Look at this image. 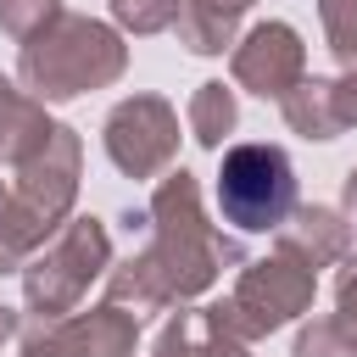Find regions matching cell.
<instances>
[{"mask_svg": "<svg viewBox=\"0 0 357 357\" xmlns=\"http://www.w3.org/2000/svg\"><path fill=\"white\" fill-rule=\"evenodd\" d=\"M145 218H151V245L139 257L156 273V284L167 290V301H195L201 290H212L223 279V268H245L240 240L223 234L218 223H206L195 173L167 167L151 190Z\"/></svg>", "mask_w": 357, "mask_h": 357, "instance_id": "6da1fadb", "label": "cell"}, {"mask_svg": "<svg viewBox=\"0 0 357 357\" xmlns=\"http://www.w3.org/2000/svg\"><path fill=\"white\" fill-rule=\"evenodd\" d=\"M128 73V45L112 22L100 17H78L61 11L45 33H33L17 56V84L39 100V106H61L78 100L89 89H106Z\"/></svg>", "mask_w": 357, "mask_h": 357, "instance_id": "7a4b0ae2", "label": "cell"}, {"mask_svg": "<svg viewBox=\"0 0 357 357\" xmlns=\"http://www.w3.org/2000/svg\"><path fill=\"white\" fill-rule=\"evenodd\" d=\"M78 178H84V139H78V128L56 123L50 139L17 167L11 206L0 218V273H22L33 262V251L73 218Z\"/></svg>", "mask_w": 357, "mask_h": 357, "instance_id": "3957f363", "label": "cell"}, {"mask_svg": "<svg viewBox=\"0 0 357 357\" xmlns=\"http://www.w3.org/2000/svg\"><path fill=\"white\" fill-rule=\"evenodd\" d=\"M112 273V234L95 212H73L22 268V301L33 312V324L67 318L78 312V301L89 296L95 279Z\"/></svg>", "mask_w": 357, "mask_h": 357, "instance_id": "277c9868", "label": "cell"}, {"mask_svg": "<svg viewBox=\"0 0 357 357\" xmlns=\"http://www.w3.org/2000/svg\"><path fill=\"white\" fill-rule=\"evenodd\" d=\"M296 167L279 145H229L218 167V212L223 223L245 234H279V223L296 212Z\"/></svg>", "mask_w": 357, "mask_h": 357, "instance_id": "5b68a950", "label": "cell"}, {"mask_svg": "<svg viewBox=\"0 0 357 357\" xmlns=\"http://www.w3.org/2000/svg\"><path fill=\"white\" fill-rule=\"evenodd\" d=\"M312 290H318V273L290 262L284 251H273V257H257V262L240 268L234 296L223 301V312L240 329V340H268L273 329L296 324L312 307Z\"/></svg>", "mask_w": 357, "mask_h": 357, "instance_id": "8992f818", "label": "cell"}, {"mask_svg": "<svg viewBox=\"0 0 357 357\" xmlns=\"http://www.w3.org/2000/svg\"><path fill=\"white\" fill-rule=\"evenodd\" d=\"M100 145L123 178H162L178 156V112L162 95H128L106 112Z\"/></svg>", "mask_w": 357, "mask_h": 357, "instance_id": "52a82bcc", "label": "cell"}, {"mask_svg": "<svg viewBox=\"0 0 357 357\" xmlns=\"http://www.w3.org/2000/svg\"><path fill=\"white\" fill-rule=\"evenodd\" d=\"M134 346H139V318H128L112 301L33 324L22 335V357H134Z\"/></svg>", "mask_w": 357, "mask_h": 357, "instance_id": "ba28073f", "label": "cell"}, {"mask_svg": "<svg viewBox=\"0 0 357 357\" xmlns=\"http://www.w3.org/2000/svg\"><path fill=\"white\" fill-rule=\"evenodd\" d=\"M229 73H234V89L262 95V100H284L307 78V45L290 22H257L245 39H234Z\"/></svg>", "mask_w": 357, "mask_h": 357, "instance_id": "9c48e42d", "label": "cell"}, {"mask_svg": "<svg viewBox=\"0 0 357 357\" xmlns=\"http://www.w3.org/2000/svg\"><path fill=\"white\" fill-rule=\"evenodd\" d=\"M290 134L301 139H340L346 128H357V73H335V78H301L284 100H279Z\"/></svg>", "mask_w": 357, "mask_h": 357, "instance_id": "30bf717a", "label": "cell"}, {"mask_svg": "<svg viewBox=\"0 0 357 357\" xmlns=\"http://www.w3.org/2000/svg\"><path fill=\"white\" fill-rule=\"evenodd\" d=\"M151 357H251V340H240V329L229 324L223 301L212 307H184L162 324Z\"/></svg>", "mask_w": 357, "mask_h": 357, "instance_id": "8fae6325", "label": "cell"}, {"mask_svg": "<svg viewBox=\"0 0 357 357\" xmlns=\"http://www.w3.org/2000/svg\"><path fill=\"white\" fill-rule=\"evenodd\" d=\"M279 251L290 257V262H301V268H335V262H346V251H351V223H346V212H335V206H296L284 223H279Z\"/></svg>", "mask_w": 357, "mask_h": 357, "instance_id": "7c38bea8", "label": "cell"}, {"mask_svg": "<svg viewBox=\"0 0 357 357\" xmlns=\"http://www.w3.org/2000/svg\"><path fill=\"white\" fill-rule=\"evenodd\" d=\"M50 128H56V123L45 117V106L0 73V167L17 173V167L50 139Z\"/></svg>", "mask_w": 357, "mask_h": 357, "instance_id": "4fadbf2b", "label": "cell"}, {"mask_svg": "<svg viewBox=\"0 0 357 357\" xmlns=\"http://www.w3.org/2000/svg\"><path fill=\"white\" fill-rule=\"evenodd\" d=\"M184 123H190V139H195L201 151H218V145L234 134V123H240L234 89H229L223 78L195 84V95H190V106H184Z\"/></svg>", "mask_w": 357, "mask_h": 357, "instance_id": "5bb4252c", "label": "cell"}, {"mask_svg": "<svg viewBox=\"0 0 357 357\" xmlns=\"http://www.w3.org/2000/svg\"><path fill=\"white\" fill-rule=\"evenodd\" d=\"M106 301L112 307H123L128 318H156V312H167L173 301H167V290L156 284V273L145 268V257L134 251L128 262H112V273H106Z\"/></svg>", "mask_w": 357, "mask_h": 357, "instance_id": "9a60e30c", "label": "cell"}, {"mask_svg": "<svg viewBox=\"0 0 357 357\" xmlns=\"http://www.w3.org/2000/svg\"><path fill=\"white\" fill-rule=\"evenodd\" d=\"M173 33H178V45L190 56H223V50H234V22H218L212 11H201L190 0H184L178 22H173Z\"/></svg>", "mask_w": 357, "mask_h": 357, "instance_id": "2e32d148", "label": "cell"}, {"mask_svg": "<svg viewBox=\"0 0 357 357\" xmlns=\"http://www.w3.org/2000/svg\"><path fill=\"white\" fill-rule=\"evenodd\" d=\"M290 357H357V329L340 318H307Z\"/></svg>", "mask_w": 357, "mask_h": 357, "instance_id": "e0dca14e", "label": "cell"}, {"mask_svg": "<svg viewBox=\"0 0 357 357\" xmlns=\"http://www.w3.org/2000/svg\"><path fill=\"white\" fill-rule=\"evenodd\" d=\"M178 11H184V0H112V22L123 33H139V39L167 33L178 22Z\"/></svg>", "mask_w": 357, "mask_h": 357, "instance_id": "ac0fdd59", "label": "cell"}, {"mask_svg": "<svg viewBox=\"0 0 357 357\" xmlns=\"http://www.w3.org/2000/svg\"><path fill=\"white\" fill-rule=\"evenodd\" d=\"M318 22L340 73H357V0H318Z\"/></svg>", "mask_w": 357, "mask_h": 357, "instance_id": "d6986e66", "label": "cell"}, {"mask_svg": "<svg viewBox=\"0 0 357 357\" xmlns=\"http://www.w3.org/2000/svg\"><path fill=\"white\" fill-rule=\"evenodd\" d=\"M61 17V0H0V33L28 45L33 33H45Z\"/></svg>", "mask_w": 357, "mask_h": 357, "instance_id": "ffe728a7", "label": "cell"}, {"mask_svg": "<svg viewBox=\"0 0 357 357\" xmlns=\"http://www.w3.org/2000/svg\"><path fill=\"white\" fill-rule=\"evenodd\" d=\"M335 318L357 329V257H346L335 273Z\"/></svg>", "mask_w": 357, "mask_h": 357, "instance_id": "44dd1931", "label": "cell"}, {"mask_svg": "<svg viewBox=\"0 0 357 357\" xmlns=\"http://www.w3.org/2000/svg\"><path fill=\"white\" fill-rule=\"evenodd\" d=\"M190 6H201V11H212L218 22H240V17H245V11L257 6V0H190Z\"/></svg>", "mask_w": 357, "mask_h": 357, "instance_id": "7402d4cb", "label": "cell"}, {"mask_svg": "<svg viewBox=\"0 0 357 357\" xmlns=\"http://www.w3.org/2000/svg\"><path fill=\"white\" fill-rule=\"evenodd\" d=\"M340 212H346V223H351V234H357V167H351L346 184H340Z\"/></svg>", "mask_w": 357, "mask_h": 357, "instance_id": "603a6c76", "label": "cell"}, {"mask_svg": "<svg viewBox=\"0 0 357 357\" xmlns=\"http://www.w3.org/2000/svg\"><path fill=\"white\" fill-rule=\"evenodd\" d=\"M11 335H17V312H11V307H0V346H6Z\"/></svg>", "mask_w": 357, "mask_h": 357, "instance_id": "cb8c5ba5", "label": "cell"}, {"mask_svg": "<svg viewBox=\"0 0 357 357\" xmlns=\"http://www.w3.org/2000/svg\"><path fill=\"white\" fill-rule=\"evenodd\" d=\"M6 206H11V184L0 178V218H6Z\"/></svg>", "mask_w": 357, "mask_h": 357, "instance_id": "d4e9b609", "label": "cell"}]
</instances>
